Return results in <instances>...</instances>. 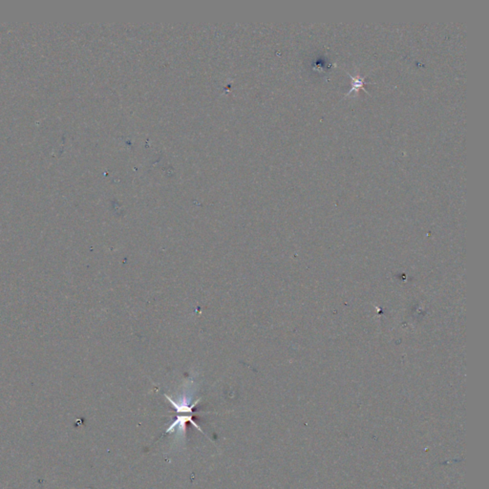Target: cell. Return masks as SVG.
<instances>
[{"label": "cell", "mask_w": 489, "mask_h": 489, "mask_svg": "<svg viewBox=\"0 0 489 489\" xmlns=\"http://www.w3.org/2000/svg\"><path fill=\"white\" fill-rule=\"evenodd\" d=\"M188 422L191 423L199 431H201L202 433H204L203 430L200 428V426L194 421H192V415H189V416H178L177 420L169 427L166 429L165 433H172V432H174L175 428L178 427L179 432L183 431V435H184V433H185V424L188 423Z\"/></svg>", "instance_id": "obj_1"}, {"label": "cell", "mask_w": 489, "mask_h": 489, "mask_svg": "<svg viewBox=\"0 0 489 489\" xmlns=\"http://www.w3.org/2000/svg\"><path fill=\"white\" fill-rule=\"evenodd\" d=\"M351 79L353 81V85H352V88H351V91L352 90H359V89H364V79H360L359 76L357 78L351 76ZM365 90V89H364ZM350 91V92H351ZM366 91V90H365Z\"/></svg>", "instance_id": "obj_2"}]
</instances>
